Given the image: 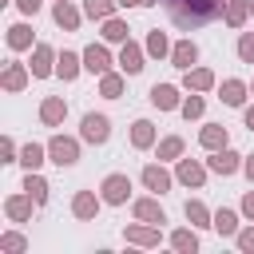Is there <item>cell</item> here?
<instances>
[{"label":"cell","mask_w":254,"mask_h":254,"mask_svg":"<svg viewBox=\"0 0 254 254\" xmlns=\"http://www.w3.org/2000/svg\"><path fill=\"white\" fill-rule=\"evenodd\" d=\"M163 8H167V16L183 32H190V28H202V24L218 20L222 8H226V0H163Z\"/></svg>","instance_id":"6da1fadb"},{"label":"cell","mask_w":254,"mask_h":254,"mask_svg":"<svg viewBox=\"0 0 254 254\" xmlns=\"http://www.w3.org/2000/svg\"><path fill=\"white\" fill-rule=\"evenodd\" d=\"M79 139H83V143H95V147L107 143V139H111V119H107L103 111H87V115L79 119Z\"/></svg>","instance_id":"7a4b0ae2"},{"label":"cell","mask_w":254,"mask_h":254,"mask_svg":"<svg viewBox=\"0 0 254 254\" xmlns=\"http://www.w3.org/2000/svg\"><path fill=\"white\" fill-rule=\"evenodd\" d=\"M48 159H52L56 167H75V163H79V143H75L71 135H52V139H48Z\"/></svg>","instance_id":"3957f363"},{"label":"cell","mask_w":254,"mask_h":254,"mask_svg":"<svg viewBox=\"0 0 254 254\" xmlns=\"http://www.w3.org/2000/svg\"><path fill=\"white\" fill-rule=\"evenodd\" d=\"M99 198H103L107 206H123V202L131 198V179H127V175H119V171H115V175H107V179L99 183Z\"/></svg>","instance_id":"277c9868"},{"label":"cell","mask_w":254,"mask_h":254,"mask_svg":"<svg viewBox=\"0 0 254 254\" xmlns=\"http://www.w3.org/2000/svg\"><path fill=\"white\" fill-rule=\"evenodd\" d=\"M28 79H32V67L20 64V60H8V64H4V75H0V87H4V91H24Z\"/></svg>","instance_id":"5b68a950"},{"label":"cell","mask_w":254,"mask_h":254,"mask_svg":"<svg viewBox=\"0 0 254 254\" xmlns=\"http://www.w3.org/2000/svg\"><path fill=\"white\" fill-rule=\"evenodd\" d=\"M242 159L246 155H238V151H230V147H222V151H210V159H206V167L214 171V175H234V171H242Z\"/></svg>","instance_id":"8992f818"},{"label":"cell","mask_w":254,"mask_h":254,"mask_svg":"<svg viewBox=\"0 0 254 254\" xmlns=\"http://www.w3.org/2000/svg\"><path fill=\"white\" fill-rule=\"evenodd\" d=\"M28 67H32V75H36V79L52 75V71H56V48H52V44H36V48H32V64H28Z\"/></svg>","instance_id":"52a82bcc"},{"label":"cell","mask_w":254,"mask_h":254,"mask_svg":"<svg viewBox=\"0 0 254 254\" xmlns=\"http://www.w3.org/2000/svg\"><path fill=\"white\" fill-rule=\"evenodd\" d=\"M67 119V99L64 95H48L44 103H40V123L44 127H60Z\"/></svg>","instance_id":"ba28073f"},{"label":"cell","mask_w":254,"mask_h":254,"mask_svg":"<svg viewBox=\"0 0 254 254\" xmlns=\"http://www.w3.org/2000/svg\"><path fill=\"white\" fill-rule=\"evenodd\" d=\"M206 171H210V167H202V163H194V159H179L175 179H179L183 187H194V190H198V187L206 183Z\"/></svg>","instance_id":"9c48e42d"},{"label":"cell","mask_w":254,"mask_h":254,"mask_svg":"<svg viewBox=\"0 0 254 254\" xmlns=\"http://www.w3.org/2000/svg\"><path fill=\"white\" fill-rule=\"evenodd\" d=\"M171 183H175V179H171V171H167L163 163H147V167H143V187H147V190L167 194V190H171Z\"/></svg>","instance_id":"30bf717a"},{"label":"cell","mask_w":254,"mask_h":254,"mask_svg":"<svg viewBox=\"0 0 254 254\" xmlns=\"http://www.w3.org/2000/svg\"><path fill=\"white\" fill-rule=\"evenodd\" d=\"M143 56H147V48H139L135 40H127V44L119 48V67H123V75H139V71H143Z\"/></svg>","instance_id":"8fae6325"},{"label":"cell","mask_w":254,"mask_h":254,"mask_svg":"<svg viewBox=\"0 0 254 254\" xmlns=\"http://www.w3.org/2000/svg\"><path fill=\"white\" fill-rule=\"evenodd\" d=\"M83 67H87L91 75L111 71V52H107L103 44H87V48H83Z\"/></svg>","instance_id":"7c38bea8"},{"label":"cell","mask_w":254,"mask_h":254,"mask_svg":"<svg viewBox=\"0 0 254 254\" xmlns=\"http://www.w3.org/2000/svg\"><path fill=\"white\" fill-rule=\"evenodd\" d=\"M32 206H36V198L24 190V194H8L4 198V214L12 218V222H28L32 218Z\"/></svg>","instance_id":"4fadbf2b"},{"label":"cell","mask_w":254,"mask_h":254,"mask_svg":"<svg viewBox=\"0 0 254 254\" xmlns=\"http://www.w3.org/2000/svg\"><path fill=\"white\" fill-rule=\"evenodd\" d=\"M83 16H87V12H79V8H75V4H67V0H56V8H52V20H56L64 32H75Z\"/></svg>","instance_id":"5bb4252c"},{"label":"cell","mask_w":254,"mask_h":254,"mask_svg":"<svg viewBox=\"0 0 254 254\" xmlns=\"http://www.w3.org/2000/svg\"><path fill=\"white\" fill-rule=\"evenodd\" d=\"M99 202H103V198H95V190H75V198H71V214L83 218V222H91V218L99 214Z\"/></svg>","instance_id":"9a60e30c"},{"label":"cell","mask_w":254,"mask_h":254,"mask_svg":"<svg viewBox=\"0 0 254 254\" xmlns=\"http://www.w3.org/2000/svg\"><path fill=\"white\" fill-rule=\"evenodd\" d=\"M123 238L135 242V246H159V226L155 222H131L123 230Z\"/></svg>","instance_id":"2e32d148"},{"label":"cell","mask_w":254,"mask_h":254,"mask_svg":"<svg viewBox=\"0 0 254 254\" xmlns=\"http://www.w3.org/2000/svg\"><path fill=\"white\" fill-rule=\"evenodd\" d=\"M151 103H155L159 111H175V107H183L175 83H155V87H151Z\"/></svg>","instance_id":"e0dca14e"},{"label":"cell","mask_w":254,"mask_h":254,"mask_svg":"<svg viewBox=\"0 0 254 254\" xmlns=\"http://www.w3.org/2000/svg\"><path fill=\"white\" fill-rule=\"evenodd\" d=\"M131 210H135V218H139V222H155V226H163V222H167V214H163L159 198H135V202H131Z\"/></svg>","instance_id":"ac0fdd59"},{"label":"cell","mask_w":254,"mask_h":254,"mask_svg":"<svg viewBox=\"0 0 254 254\" xmlns=\"http://www.w3.org/2000/svg\"><path fill=\"white\" fill-rule=\"evenodd\" d=\"M79 71H83V56H75V52H60V56H56V75H60L64 83H71Z\"/></svg>","instance_id":"d6986e66"},{"label":"cell","mask_w":254,"mask_h":254,"mask_svg":"<svg viewBox=\"0 0 254 254\" xmlns=\"http://www.w3.org/2000/svg\"><path fill=\"white\" fill-rule=\"evenodd\" d=\"M183 87L187 91H210L214 87V71L210 67H187L183 71Z\"/></svg>","instance_id":"ffe728a7"},{"label":"cell","mask_w":254,"mask_h":254,"mask_svg":"<svg viewBox=\"0 0 254 254\" xmlns=\"http://www.w3.org/2000/svg\"><path fill=\"white\" fill-rule=\"evenodd\" d=\"M198 143H202L206 151H222V147H230V135H226L222 123H206V127L198 131Z\"/></svg>","instance_id":"44dd1931"},{"label":"cell","mask_w":254,"mask_h":254,"mask_svg":"<svg viewBox=\"0 0 254 254\" xmlns=\"http://www.w3.org/2000/svg\"><path fill=\"white\" fill-rule=\"evenodd\" d=\"M194 60H198V44H194V40H179V44L171 48V64H175V67L187 71V67H194Z\"/></svg>","instance_id":"7402d4cb"},{"label":"cell","mask_w":254,"mask_h":254,"mask_svg":"<svg viewBox=\"0 0 254 254\" xmlns=\"http://www.w3.org/2000/svg\"><path fill=\"white\" fill-rule=\"evenodd\" d=\"M246 91H250V87H246L242 79H222V87H218V99H222L226 107H242V103H246Z\"/></svg>","instance_id":"603a6c76"},{"label":"cell","mask_w":254,"mask_h":254,"mask_svg":"<svg viewBox=\"0 0 254 254\" xmlns=\"http://www.w3.org/2000/svg\"><path fill=\"white\" fill-rule=\"evenodd\" d=\"M131 147H135V151L155 147V123H151V119H135V123H131Z\"/></svg>","instance_id":"cb8c5ba5"},{"label":"cell","mask_w":254,"mask_h":254,"mask_svg":"<svg viewBox=\"0 0 254 254\" xmlns=\"http://www.w3.org/2000/svg\"><path fill=\"white\" fill-rule=\"evenodd\" d=\"M183 214H187V222H190V226H214V214H210V210H206L198 198H187Z\"/></svg>","instance_id":"d4e9b609"},{"label":"cell","mask_w":254,"mask_h":254,"mask_svg":"<svg viewBox=\"0 0 254 254\" xmlns=\"http://www.w3.org/2000/svg\"><path fill=\"white\" fill-rule=\"evenodd\" d=\"M8 48H12V52L36 48V44H32V28H28V24H12V28H8Z\"/></svg>","instance_id":"484cf974"},{"label":"cell","mask_w":254,"mask_h":254,"mask_svg":"<svg viewBox=\"0 0 254 254\" xmlns=\"http://www.w3.org/2000/svg\"><path fill=\"white\" fill-rule=\"evenodd\" d=\"M44 159H48V147H44V143H24V147H20V163H24L28 171H40Z\"/></svg>","instance_id":"4316f807"},{"label":"cell","mask_w":254,"mask_h":254,"mask_svg":"<svg viewBox=\"0 0 254 254\" xmlns=\"http://www.w3.org/2000/svg\"><path fill=\"white\" fill-rule=\"evenodd\" d=\"M246 16H250V4H246V0H226L222 20H226L230 28H242V24H246Z\"/></svg>","instance_id":"83f0119b"},{"label":"cell","mask_w":254,"mask_h":254,"mask_svg":"<svg viewBox=\"0 0 254 254\" xmlns=\"http://www.w3.org/2000/svg\"><path fill=\"white\" fill-rule=\"evenodd\" d=\"M99 95L103 99H119L123 95V75L119 71H103L99 75Z\"/></svg>","instance_id":"f1b7e54d"},{"label":"cell","mask_w":254,"mask_h":254,"mask_svg":"<svg viewBox=\"0 0 254 254\" xmlns=\"http://www.w3.org/2000/svg\"><path fill=\"white\" fill-rule=\"evenodd\" d=\"M24 190H28L32 198H36V206H44V202H48V190H52V187H48V183H44V179H40L36 171H28V175H24Z\"/></svg>","instance_id":"f546056e"},{"label":"cell","mask_w":254,"mask_h":254,"mask_svg":"<svg viewBox=\"0 0 254 254\" xmlns=\"http://www.w3.org/2000/svg\"><path fill=\"white\" fill-rule=\"evenodd\" d=\"M214 230H218L222 238H230V234H238V214H234L230 206H222V210H214Z\"/></svg>","instance_id":"4dcf8cb0"},{"label":"cell","mask_w":254,"mask_h":254,"mask_svg":"<svg viewBox=\"0 0 254 254\" xmlns=\"http://www.w3.org/2000/svg\"><path fill=\"white\" fill-rule=\"evenodd\" d=\"M115 8H119V0H83V12H87L91 20H111Z\"/></svg>","instance_id":"1f68e13d"},{"label":"cell","mask_w":254,"mask_h":254,"mask_svg":"<svg viewBox=\"0 0 254 254\" xmlns=\"http://www.w3.org/2000/svg\"><path fill=\"white\" fill-rule=\"evenodd\" d=\"M127 32H131V28H127L123 20H115V16L103 20V40H107V44H127V40H131Z\"/></svg>","instance_id":"d6a6232c"},{"label":"cell","mask_w":254,"mask_h":254,"mask_svg":"<svg viewBox=\"0 0 254 254\" xmlns=\"http://www.w3.org/2000/svg\"><path fill=\"white\" fill-rule=\"evenodd\" d=\"M183 135H167V139H159V147H155V155L159 159H183Z\"/></svg>","instance_id":"836d02e7"},{"label":"cell","mask_w":254,"mask_h":254,"mask_svg":"<svg viewBox=\"0 0 254 254\" xmlns=\"http://www.w3.org/2000/svg\"><path fill=\"white\" fill-rule=\"evenodd\" d=\"M171 48H175V44H171V40H167V36H163L159 28H155V32L147 36V56H155V60H163V56H171Z\"/></svg>","instance_id":"e575fe53"},{"label":"cell","mask_w":254,"mask_h":254,"mask_svg":"<svg viewBox=\"0 0 254 254\" xmlns=\"http://www.w3.org/2000/svg\"><path fill=\"white\" fill-rule=\"evenodd\" d=\"M179 111H183V119H187V123H190V119H202V111H206L202 91H190V95L183 99V107H179Z\"/></svg>","instance_id":"d590c367"},{"label":"cell","mask_w":254,"mask_h":254,"mask_svg":"<svg viewBox=\"0 0 254 254\" xmlns=\"http://www.w3.org/2000/svg\"><path fill=\"white\" fill-rule=\"evenodd\" d=\"M171 246H175V250H183V254H194V250H198V234L183 226V230H175V234H171Z\"/></svg>","instance_id":"8d00e7d4"},{"label":"cell","mask_w":254,"mask_h":254,"mask_svg":"<svg viewBox=\"0 0 254 254\" xmlns=\"http://www.w3.org/2000/svg\"><path fill=\"white\" fill-rule=\"evenodd\" d=\"M0 250H4V254H24V250H28V238L16 234V230H4V234H0Z\"/></svg>","instance_id":"74e56055"},{"label":"cell","mask_w":254,"mask_h":254,"mask_svg":"<svg viewBox=\"0 0 254 254\" xmlns=\"http://www.w3.org/2000/svg\"><path fill=\"white\" fill-rule=\"evenodd\" d=\"M238 60L242 64H254V32H242L238 36Z\"/></svg>","instance_id":"f35d334b"},{"label":"cell","mask_w":254,"mask_h":254,"mask_svg":"<svg viewBox=\"0 0 254 254\" xmlns=\"http://www.w3.org/2000/svg\"><path fill=\"white\" fill-rule=\"evenodd\" d=\"M0 163H20V151H16V143L8 135L0 139Z\"/></svg>","instance_id":"ab89813d"},{"label":"cell","mask_w":254,"mask_h":254,"mask_svg":"<svg viewBox=\"0 0 254 254\" xmlns=\"http://www.w3.org/2000/svg\"><path fill=\"white\" fill-rule=\"evenodd\" d=\"M234 238H238V250H246V254H254V226H246V230H238Z\"/></svg>","instance_id":"60d3db41"},{"label":"cell","mask_w":254,"mask_h":254,"mask_svg":"<svg viewBox=\"0 0 254 254\" xmlns=\"http://www.w3.org/2000/svg\"><path fill=\"white\" fill-rule=\"evenodd\" d=\"M16 8H20L24 16H36V12H40V0H16Z\"/></svg>","instance_id":"b9f144b4"},{"label":"cell","mask_w":254,"mask_h":254,"mask_svg":"<svg viewBox=\"0 0 254 254\" xmlns=\"http://www.w3.org/2000/svg\"><path fill=\"white\" fill-rule=\"evenodd\" d=\"M242 214H246V218H254V190H246V194H242Z\"/></svg>","instance_id":"7bdbcfd3"},{"label":"cell","mask_w":254,"mask_h":254,"mask_svg":"<svg viewBox=\"0 0 254 254\" xmlns=\"http://www.w3.org/2000/svg\"><path fill=\"white\" fill-rule=\"evenodd\" d=\"M242 171H246V179L254 183V155H246V159H242Z\"/></svg>","instance_id":"ee69618b"},{"label":"cell","mask_w":254,"mask_h":254,"mask_svg":"<svg viewBox=\"0 0 254 254\" xmlns=\"http://www.w3.org/2000/svg\"><path fill=\"white\" fill-rule=\"evenodd\" d=\"M119 8H143V0H119Z\"/></svg>","instance_id":"f6af8a7d"},{"label":"cell","mask_w":254,"mask_h":254,"mask_svg":"<svg viewBox=\"0 0 254 254\" xmlns=\"http://www.w3.org/2000/svg\"><path fill=\"white\" fill-rule=\"evenodd\" d=\"M246 127L254 131V107H246Z\"/></svg>","instance_id":"bcb514c9"},{"label":"cell","mask_w":254,"mask_h":254,"mask_svg":"<svg viewBox=\"0 0 254 254\" xmlns=\"http://www.w3.org/2000/svg\"><path fill=\"white\" fill-rule=\"evenodd\" d=\"M246 4H250V12H254V0H246Z\"/></svg>","instance_id":"7dc6e473"},{"label":"cell","mask_w":254,"mask_h":254,"mask_svg":"<svg viewBox=\"0 0 254 254\" xmlns=\"http://www.w3.org/2000/svg\"><path fill=\"white\" fill-rule=\"evenodd\" d=\"M250 91H254V83H250Z\"/></svg>","instance_id":"c3c4849f"}]
</instances>
